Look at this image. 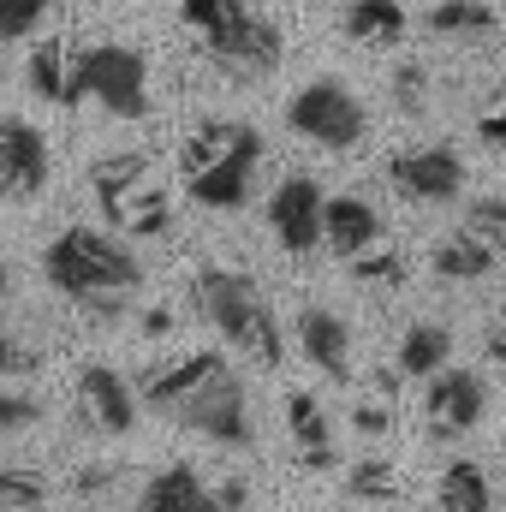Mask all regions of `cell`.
Masks as SVG:
<instances>
[{
	"instance_id": "44dd1931",
	"label": "cell",
	"mask_w": 506,
	"mask_h": 512,
	"mask_svg": "<svg viewBox=\"0 0 506 512\" xmlns=\"http://www.w3.org/2000/svg\"><path fill=\"white\" fill-rule=\"evenodd\" d=\"M346 36L364 42V48H393V42L405 36V6H399V0H352Z\"/></svg>"
},
{
	"instance_id": "f546056e",
	"label": "cell",
	"mask_w": 506,
	"mask_h": 512,
	"mask_svg": "<svg viewBox=\"0 0 506 512\" xmlns=\"http://www.w3.org/2000/svg\"><path fill=\"white\" fill-rule=\"evenodd\" d=\"M30 370H36V352H30L24 340L0 334V382H12V376H30Z\"/></svg>"
},
{
	"instance_id": "d6a6232c",
	"label": "cell",
	"mask_w": 506,
	"mask_h": 512,
	"mask_svg": "<svg viewBox=\"0 0 506 512\" xmlns=\"http://www.w3.org/2000/svg\"><path fill=\"white\" fill-rule=\"evenodd\" d=\"M352 423H358L364 435H381V429L393 423V411H381V405H358V411H352Z\"/></svg>"
},
{
	"instance_id": "484cf974",
	"label": "cell",
	"mask_w": 506,
	"mask_h": 512,
	"mask_svg": "<svg viewBox=\"0 0 506 512\" xmlns=\"http://www.w3.org/2000/svg\"><path fill=\"white\" fill-rule=\"evenodd\" d=\"M346 489H352L358 501H393V495H399V477H393V465L364 459V465H352V471H346Z\"/></svg>"
},
{
	"instance_id": "7a4b0ae2",
	"label": "cell",
	"mask_w": 506,
	"mask_h": 512,
	"mask_svg": "<svg viewBox=\"0 0 506 512\" xmlns=\"http://www.w3.org/2000/svg\"><path fill=\"white\" fill-rule=\"evenodd\" d=\"M42 274L60 298H72L78 310H90L102 322H114L126 310V298L143 286V262L102 227H66L42 251Z\"/></svg>"
},
{
	"instance_id": "f1b7e54d",
	"label": "cell",
	"mask_w": 506,
	"mask_h": 512,
	"mask_svg": "<svg viewBox=\"0 0 506 512\" xmlns=\"http://www.w3.org/2000/svg\"><path fill=\"white\" fill-rule=\"evenodd\" d=\"M393 102H399V114H423V102H429V72H423L417 60H405V66L393 72Z\"/></svg>"
},
{
	"instance_id": "e575fe53",
	"label": "cell",
	"mask_w": 506,
	"mask_h": 512,
	"mask_svg": "<svg viewBox=\"0 0 506 512\" xmlns=\"http://www.w3.org/2000/svg\"><path fill=\"white\" fill-rule=\"evenodd\" d=\"M143 334H173V310H143Z\"/></svg>"
},
{
	"instance_id": "d6986e66",
	"label": "cell",
	"mask_w": 506,
	"mask_h": 512,
	"mask_svg": "<svg viewBox=\"0 0 506 512\" xmlns=\"http://www.w3.org/2000/svg\"><path fill=\"white\" fill-rule=\"evenodd\" d=\"M453 364V328H441V322H411L405 328V340H399V376H435V370H447Z\"/></svg>"
},
{
	"instance_id": "1f68e13d",
	"label": "cell",
	"mask_w": 506,
	"mask_h": 512,
	"mask_svg": "<svg viewBox=\"0 0 506 512\" xmlns=\"http://www.w3.org/2000/svg\"><path fill=\"white\" fill-rule=\"evenodd\" d=\"M215 501H221V512H245V507H251V489H245V477H227V483L215 489Z\"/></svg>"
},
{
	"instance_id": "3957f363",
	"label": "cell",
	"mask_w": 506,
	"mask_h": 512,
	"mask_svg": "<svg viewBox=\"0 0 506 512\" xmlns=\"http://www.w3.org/2000/svg\"><path fill=\"white\" fill-rule=\"evenodd\" d=\"M179 173L191 203L203 209H245L262 173V131L245 120H203L179 149Z\"/></svg>"
},
{
	"instance_id": "d590c367",
	"label": "cell",
	"mask_w": 506,
	"mask_h": 512,
	"mask_svg": "<svg viewBox=\"0 0 506 512\" xmlns=\"http://www.w3.org/2000/svg\"><path fill=\"white\" fill-rule=\"evenodd\" d=\"M489 364H506V316H501V328L489 334Z\"/></svg>"
},
{
	"instance_id": "cb8c5ba5",
	"label": "cell",
	"mask_w": 506,
	"mask_h": 512,
	"mask_svg": "<svg viewBox=\"0 0 506 512\" xmlns=\"http://www.w3.org/2000/svg\"><path fill=\"white\" fill-rule=\"evenodd\" d=\"M48 507V483L24 465H0V512H42Z\"/></svg>"
},
{
	"instance_id": "d4e9b609",
	"label": "cell",
	"mask_w": 506,
	"mask_h": 512,
	"mask_svg": "<svg viewBox=\"0 0 506 512\" xmlns=\"http://www.w3.org/2000/svg\"><path fill=\"white\" fill-rule=\"evenodd\" d=\"M48 12H54V0H0V42H24V36H36Z\"/></svg>"
},
{
	"instance_id": "ffe728a7",
	"label": "cell",
	"mask_w": 506,
	"mask_h": 512,
	"mask_svg": "<svg viewBox=\"0 0 506 512\" xmlns=\"http://www.w3.org/2000/svg\"><path fill=\"white\" fill-rule=\"evenodd\" d=\"M495 256L501 251H495L483 233L465 227V233H447V239L435 245V274H441V280H483V274L495 268Z\"/></svg>"
},
{
	"instance_id": "8fae6325",
	"label": "cell",
	"mask_w": 506,
	"mask_h": 512,
	"mask_svg": "<svg viewBox=\"0 0 506 512\" xmlns=\"http://www.w3.org/2000/svg\"><path fill=\"white\" fill-rule=\"evenodd\" d=\"M483 411H489V382L477 376V370H435L429 387H423V417H429V435L435 441H459V435H471L477 423H483Z\"/></svg>"
},
{
	"instance_id": "52a82bcc",
	"label": "cell",
	"mask_w": 506,
	"mask_h": 512,
	"mask_svg": "<svg viewBox=\"0 0 506 512\" xmlns=\"http://www.w3.org/2000/svg\"><path fill=\"white\" fill-rule=\"evenodd\" d=\"M72 96H78V108L96 102L114 120H143L149 114V60L131 42L72 48Z\"/></svg>"
},
{
	"instance_id": "5b68a950",
	"label": "cell",
	"mask_w": 506,
	"mask_h": 512,
	"mask_svg": "<svg viewBox=\"0 0 506 512\" xmlns=\"http://www.w3.org/2000/svg\"><path fill=\"white\" fill-rule=\"evenodd\" d=\"M197 304L221 328V340L239 346L245 358H256V364H280L286 358V328H280L274 304L262 298V286H256L251 274H239V268H203L197 274Z\"/></svg>"
},
{
	"instance_id": "603a6c76",
	"label": "cell",
	"mask_w": 506,
	"mask_h": 512,
	"mask_svg": "<svg viewBox=\"0 0 506 512\" xmlns=\"http://www.w3.org/2000/svg\"><path fill=\"white\" fill-rule=\"evenodd\" d=\"M435 501H441V512H489V507H495V495H489V477H483L471 459H453V465L441 471V483H435Z\"/></svg>"
},
{
	"instance_id": "ba28073f",
	"label": "cell",
	"mask_w": 506,
	"mask_h": 512,
	"mask_svg": "<svg viewBox=\"0 0 506 512\" xmlns=\"http://www.w3.org/2000/svg\"><path fill=\"white\" fill-rule=\"evenodd\" d=\"M286 126L298 131V137H310L316 149L346 155V149H358V143L370 137V114H364V102L352 96V84H340V78H310V84L286 102Z\"/></svg>"
},
{
	"instance_id": "6da1fadb",
	"label": "cell",
	"mask_w": 506,
	"mask_h": 512,
	"mask_svg": "<svg viewBox=\"0 0 506 512\" xmlns=\"http://www.w3.org/2000/svg\"><path fill=\"white\" fill-rule=\"evenodd\" d=\"M143 405L215 447H251L256 423H251V393L245 376L221 358V352H191L167 370H155L143 382Z\"/></svg>"
},
{
	"instance_id": "74e56055",
	"label": "cell",
	"mask_w": 506,
	"mask_h": 512,
	"mask_svg": "<svg viewBox=\"0 0 506 512\" xmlns=\"http://www.w3.org/2000/svg\"><path fill=\"white\" fill-rule=\"evenodd\" d=\"M501 459H506V441H501Z\"/></svg>"
},
{
	"instance_id": "8d00e7d4",
	"label": "cell",
	"mask_w": 506,
	"mask_h": 512,
	"mask_svg": "<svg viewBox=\"0 0 506 512\" xmlns=\"http://www.w3.org/2000/svg\"><path fill=\"white\" fill-rule=\"evenodd\" d=\"M6 292H12V268L0 262V298H6Z\"/></svg>"
},
{
	"instance_id": "4dcf8cb0",
	"label": "cell",
	"mask_w": 506,
	"mask_h": 512,
	"mask_svg": "<svg viewBox=\"0 0 506 512\" xmlns=\"http://www.w3.org/2000/svg\"><path fill=\"white\" fill-rule=\"evenodd\" d=\"M477 137H483L489 149H506V102H501V108H489V114L477 120Z\"/></svg>"
},
{
	"instance_id": "ac0fdd59",
	"label": "cell",
	"mask_w": 506,
	"mask_h": 512,
	"mask_svg": "<svg viewBox=\"0 0 506 512\" xmlns=\"http://www.w3.org/2000/svg\"><path fill=\"white\" fill-rule=\"evenodd\" d=\"M24 78H30V90H36L42 102H54V108H78V96H72V42H60V36L36 42Z\"/></svg>"
},
{
	"instance_id": "30bf717a",
	"label": "cell",
	"mask_w": 506,
	"mask_h": 512,
	"mask_svg": "<svg viewBox=\"0 0 506 512\" xmlns=\"http://www.w3.org/2000/svg\"><path fill=\"white\" fill-rule=\"evenodd\" d=\"M322 209H328V191L310 179V173H286L268 197V227H274V245L286 256H310L322 251Z\"/></svg>"
},
{
	"instance_id": "e0dca14e",
	"label": "cell",
	"mask_w": 506,
	"mask_h": 512,
	"mask_svg": "<svg viewBox=\"0 0 506 512\" xmlns=\"http://www.w3.org/2000/svg\"><path fill=\"white\" fill-rule=\"evenodd\" d=\"M137 512H221V501H215V489L191 465H167V471H155L143 483Z\"/></svg>"
},
{
	"instance_id": "5bb4252c",
	"label": "cell",
	"mask_w": 506,
	"mask_h": 512,
	"mask_svg": "<svg viewBox=\"0 0 506 512\" xmlns=\"http://www.w3.org/2000/svg\"><path fill=\"white\" fill-rule=\"evenodd\" d=\"M298 352L322 370V376H334V382H346L352 376V328L334 316V310H322V304H310V310H298Z\"/></svg>"
},
{
	"instance_id": "2e32d148",
	"label": "cell",
	"mask_w": 506,
	"mask_h": 512,
	"mask_svg": "<svg viewBox=\"0 0 506 512\" xmlns=\"http://www.w3.org/2000/svg\"><path fill=\"white\" fill-rule=\"evenodd\" d=\"M286 429H292V447H298L304 471H334L340 465L334 429H328V411L316 405V393H286Z\"/></svg>"
},
{
	"instance_id": "836d02e7",
	"label": "cell",
	"mask_w": 506,
	"mask_h": 512,
	"mask_svg": "<svg viewBox=\"0 0 506 512\" xmlns=\"http://www.w3.org/2000/svg\"><path fill=\"white\" fill-rule=\"evenodd\" d=\"M96 489H102V495L114 489V471H108V465H84V477H78V495H96Z\"/></svg>"
},
{
	"instance_id": "9c48e42d",
	"label": "cell",
	"mask_w": 506,
	"mask_h": 512,
	"mask_svg": "<svg viewBox=\"0 0 506 512\" xmlns=\"http://www.w3.org/2000/svg\"><path fill=\"white\" fill-rule=\"evenodd\" d=\"M387 185L405 197V203H423V209H447L465 197V161L459 149L447 143H417V149H399L387 161Z\"/></svg>"
},
{
	"instance_id": "277c9868",
	"label": "cell",
	"mask_w": 506,
	"mask_h": 512,
	"mask_svg": "<svg viewBox=\"0 0 506 512\" xmlns=\"http://www.w3.org/2000/svg\"><path fill=\"white\" fill-rule=\"evenodd\" d=\"M179 18L197 30L203 54L233 78H268L280 66V30L256 18L245 0H179Z\"/></svg>"
},
{
	"instance_id": "9a60e30c",
	"label": "cell",
	"mask_w": 506,
	"mask_h": 512,
	"mask_svg": "<svg viewBox=\"0 0 506 512\" xmlns=\"http://www.w3.org/2000/svg\"><path fill=\"white\" fill-rule=\"evenodd\" d=\"M322 245L340 256V262L376 251V245H381L376 203H364V197H328V209H322Z\"/></svg>"
},
{
	"instance_id": "7402d4cb",
	"label": "cell",
	"mask_w": 506,
	"mask_h": 512,
	"mask_svg": "<svg viewBox=\"0 0 506 512\" xmlns=\"http://www.w3.org/2000/svg\"><path fill=\"white\" fill-rule=\"evenodd\" d=\"M495 6H483V0H435L429 6V30L435 36H453V42H483V36H495Z\"/></svg>"
},
{
	"instance_id": "8992f818",
	"label": "cell",
	"mask_w": 506,
	"mask_h": 512,
	"mask_svg": "<svg viewBox=\"0 0 506 512\" xmlns=\"http://www.w3.org/2000/svg\"><path fill=\"white\" fill-rule=\"evenodd\" d=\"M90 191L102 203V221L114 233H131V239H161L173 227V197L167 185L155 179L149 155L143 149H114L90 167Z\"/></svg>"
},
{
	"instance_id": "7c38bea8",
	"label": "cell",
	"mask_w": 506,
	"mask_h": 512,
	"mask_svg": "<svg viewBox=\"0 0 506 512\" xmlns=\"http://www.w3.org/2000/svg\"><path fill=\"white\" fill-rule=\"evenodd\" d=\"M48 173H54L48 137L30 126V120L0 114V203H30V197H42Z\"/></svg>"
},
{
	"instance_id": "83f0119b",
	"label": "cell",
	"mask_w": 506,
	"mask_h": 512,
	"mask_svg": "<svg viewBox=\"0 0 506 512\" xmlns=\"http://www.w3.org/2000/svg\"><path fill=\"white\" fill-rule=\"evenodd\" d=\"M30 423H42V399L18 393V387H0V435H24Z\"/></svg>"
},
{
	"instance_id": "4316f807",
	"label": "cell",
	"mask_w": 506,
	"mask_h": 512,
	"mask_svg": "<svg viewBox=\"0 0 506 512\" xmlns=\"http://www.w3.org/2000/svg\"><path fill=\"white\" fill-rule=\"evenodd\" d=\"M352 274L364 280V286H405V256H393V251H364V256H352Z\"/></svg>"
},
{
	"instance_id": "4fadbf2b",
	"label": "cell",
	"mask_w": 506,
	"mask_h": 512,
	"mask_svg": "<svg viewBox=\"0 0 506 512\" xmlns=\"http://www.w3.org/2000/svg\"><path fill=\"white\" fill-rule=\"evenodd\" d=\"M78 417L96 435H114V441L137 429V393L114 364H84L78 370Z\"/></svg>"
}]
</instances>
